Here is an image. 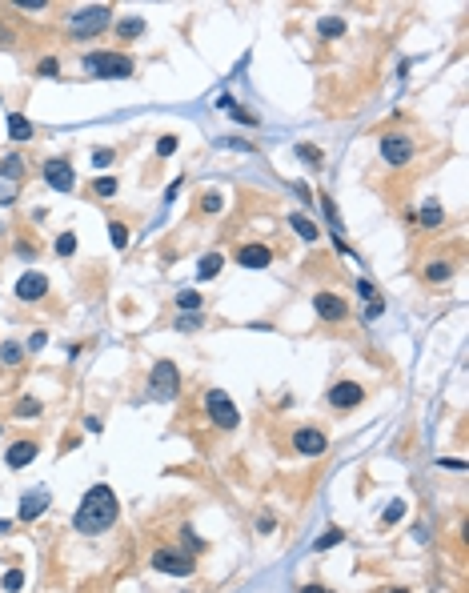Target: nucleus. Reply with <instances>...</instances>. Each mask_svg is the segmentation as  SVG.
<instances>
[{"mask_svg": "<svg viewBox=\"0 0 469 593\" xmlns=\"http://www.w3.org/2000/svg\"><path fill=\"white\" fill-rule=\"evenodd\" d=\"M120 517V501L117 493H113V485H105V481H96L93 489L85 493V501L76 505V513H72V529L76 533H85V537H100L105 529H113Z\"/></svg>", "mask_w": 469, "mask_h": 593, "instance_id": "obj_1", "label": "nucleus"}, {"mask_svg": "<svg viewBox=\"0 0 469 593\" xmlns=\"http://www.w3.org/2000/svg\"><path fill=\"white\" fill-rule=\"evenodd\" d=\"M80 65L96 80H124V76H133V60L124 52H89V56H80Z\"/></svg>", "mask_w": 469, "mask_h": 593, "instance_id": "obj_2", "label": "nucleus"}, {"mask_svg": "<svg viewBox=\"0 0 469 593\" xmlns=\"http://www.w3.org/2000/svg\"><path fill=\"white\" fill-rule=\"evenodd\" d=\"M377 153H381V161H385L389 168H401V165L413 161L417 144H413L409 133H381V137H377Z\"/></svg>", "mask_w": 469, "mask_h": 593, "instance_id": "obj_3", "label": "nucleus"}, {"mask_svg": "<svg viewBox=\"0 0 469 593\" xmlns=\"http://www.w3.org/2000/svg\"><path fill=\"white\" fill-rule=\"evenodd\" d=\"M177 389H181V373L173 361H157L149 369V397L153 401H177Z\"/></svg>", "mask_w": 469, "mask_h": 593, "instance_id": "obj_4", "label": "nucleus"}, {"mask_svg": "<svg viewBox=\"0 0 469 593\" xmlns=\"http://www.w3.org/2000/svg\"><path fill=\"white\" fill-rule=\"evenodd\" d=\"M205 413H209L212 425L225 429V433H233V429L241 425V413H237V405L229 401L225 389H205Z\"/></svg>", "mask_w": 469, "mask_h": 593, "instance_id": "obj_5", "label": "nucleus"}, {"mask_svg": "<svg viewBox=\"0 0 469 593\" xmlns=\"http://www.w3.org/2000/svg\"><path fill=\"white\" fill-rule=\"evenodd\" d=\"M113 24V8H105V4H93V8H76L69 16V28L72 36H96V32H105Z\"/></svg>", "mask_w": 469, "mask_h": 593, "instance_id": "obj_6", "label": "nucleus"}, {"mask_svg": "<svg viewBox=\"0 0 469 593\" xmlns=\"http://www.w3.org/2000/svg\"><path fill=\"white\" fill-rule=\"evenodd\" d=\"M149 566L157 573H168V577H188V573L197 570L193 553H185V549H153Z\"/></svg>", "mask_w": 469, "mask_h": 593, "instance_id": "obj_7", "label": "nucleus"}, {"mask_svg": "<svg viewBox=\"0 0 469 593\" xmlns=\"http://www.w3.org/2000/svg\"><path fill=\"white\" fill-rule=\"evenodd\" d=\"M41 177H45L48 189H56V192H72V185H76V181H72L76 172H72V165L65 157H48L45 165H41Z\"/></svg>", "mask_w": 469, "mask_h": 593, "instance_id": "obj_8", "label": "nucleus"}, {"mask_svg": "<svg viewBox=\"0 0 469 593\" xmlns=\"http://www.w3.org/2000/svg\"><path fill=\"white\" fill-rule=\"evenodd\" d=\"M293 449L301 453V457H321V453L329 449L325 429H317V425H301V429H293Z\"/></svg>", "mask_w": 469, "mask_h": 593, "instance_id": "obj_9", "label": "nucleus"}, {"mask_svg": "<svg viewBox=\"0 0 469 593\" xmlns=\"http://www.w3.org/2000/svg\"><path fill=\"white\" fill-rule=\"evenodd\" d=\"M325 401L337 409V413H345V409H357V405L365 401V385H357V381H337L333 389L325 393Z\"/></svg>", "mask_w": 469, "mask_h": 593, "instance_id": "obj_10", "label": "nucleus"}, {"mask_svg": "<svg viewBox=\"0 0 469 593\" xmlns=\"http://www.w3.org/2000/svg\"><path fill=\"white\" fill-rule=\"evenodd\" d=\"M313 313H317L325 325H337V321L349 317V305H345V297H337V293H313Z\"/></svg>", "mask_w": 469, "mask_h": 593, "instance_id": "obj_11", "label": "nucleus"}, {"mask_svg": "<svg viewBox=\"0 0 469 593\" xmlns=\"http://www.w3.org/2000/svg\"><path fill=\"white\" fill-rule=\"evenodd\" d=\"M233 257H237L241 269H269V265H273V249H269V245H261V240H245Z\"/></svg>", "mask_w": 469, "mask_h": 593, "instance_id": "obj_12", "label": "nucleus"}, {"mask_svg": "<svg viewBox=\"0 0 469 593\" xmlns=\"http://www.w3.org/2000/svg\"><path fill=\"white\" fill-rule=\"evenodd\" d=\"M17 297H21L24 305L45 301V297H48V277H45V273H36V269L21 273V281H17Z\"/></svg>", "mask_w": 469, "mask_h": 593, "instance_id": "obj_13", "label": "nucleus"}, {"mask_svg": "<svg viewBox=\"0 0 469 593\" xmlns=\"http://www.w3.org/2000/svg\"><path fill=\"white\" fill-rule=\"evenodd\" d=\"M36 453H41L36 441H12L8 453H4V465H8V469H24L28 461H36Z\"/></svg>", "mask_w": 469, "mask_h": 593, "instance_id": "obj_14", "label": "nucleus"}, {"mask_svg": "<svg viewBox=\"0 0 469 593\" xmlns=\"http://www.w3.org/2000/svg\"><path fill=\"white\" fill-rule=\"evenodd\" d=\"M48 509V489H32L21 497V522H36L41 513Z\"/></svg>", "mask_w": 469, "mask_h": 593, "instance_id": "obj_15", "label": "nucleus"}, {"mask_svg": "<svg viewBox=\"0 0 469 593\" xmlns=\"http://www.w3.org/2000/svg\"><path fill=\"white\" fill-rule=\"evenodd\" d=\"M289 229H293L301 240H309V245H313V240H321L317 221H313V216H305V213H289Z\"/></svg>", "mask_w": 469, "mask_h": 593, "instance_id": "obj_16", "label": "nucleus"}, {"mask_svg": "<svg viewBox=\"0 0 469 593\" xmlns=\"http://www.w3.org/2000/svg\"><path fill=\"white\" fill-rule=\"evenodd\" d=\"M32 120L28 117H21V113H8V137H12V144H28L32 141Z\"/></svg>", "mask_w": 469, "mask_h": 593, "instance_id": "obj_17", "label": "nucleus"}, {"mask_svg": "<svg viewBox=\"0 0 469 593\" xmlns=\"http://www.w3.org/2000/svg\"><path fill=\"white\" fill-rule=\"evenodd\" d=\"M417 221H422V229H441V221H446V209H441V201H425L422 213H417Z\"/></svg>", "mask_w": 469, "mask_h": 593, "instance_id": "obj_18", "label": "nucleus"}, {"mask_svg": "<svg viewBox=\"0 0 469 593\" xmlns=\"http://www.w3.org/2000/svg\"><path fill=\"white\" fill-rule=\"evenodd\" d=\"M221 269H225V257H221V253H205V257L197 261V277H201V281H212V277H221Z\"/></svg>", "mask_w": 469, "mask_h": 593, "instance_id": "obj_19", "label": "nucleus"}, {"mask_svg": "<svg viewBox=\"0 0 469 593\" xmlns=\"http://www.w3.org/2000/svg\"><path fill=\"white\" fill-rule=\"evenodd\" d=\"M113 28H117V36H120V41H137V36L144 32V16H120V21L113 24Z\"/></svg>", "mask_w": 469, "mask_h": 593, "instance_id": "obj_20", "label": "nucleus"}, {"mask_svg": "<svg viewBox=\"0 0 469 593\" xmlns=\"http://www.w3.org/2000/svg\"><path fill=\"white\" fill-rule=\"evenodd\" d=\"M0 177H4L8 185H12V181H21V177H24V157H21V153H8V157L0 161Z\"/></svg>", "mask_w": 469, "mask_h": 593, "instance_id": "obj_21", "label": "nucleus"}, {"mask_svg": "<svg viewBox=\"0 0 469 593\" xmlns=\"http://www.w3.org/2000/svg\"><path fill=\"white\" fill-rule=\"evenodd\" d=\"M449 277H453V265L449 261H429L425 265V281H429V285H446Z\"/></svg>", "mask_w": 469, "mask_h": 593, "instance_id": "obj_22", "label": "nucleus"}, {"mask_svg": "<svg viewBox=\"0 0 469 593\" xmlns=\"http://www.w3.org/2000/svg\"><path fill=\"white\" fill-rule=\"evenodd\" d=\"M317 32H321L325 41H337V36H345V16H321V21H317Z\"/></svg>", "mask_w": 469, "mask_h": 593, "instance_id": "obj_23", "label": "nucleus"}, {"mask_svg": "<svg viewBox=\"0 0 469 593\" xmlns=\"http://www.w3.org/2000/svg\"><path fill=\"white\" fill-rule=\"evenodd\" d=\"M345 541V529H337V525H329L325 533L313 541V553H325V549H333V546H341Z\"/></svg>", "mask_w": 469, "mask_h": 593, "instance_id": "obj_24", "label": "nucleus"}, {"mask_svg": "<svg viewBox=\"0 0 469 593\" xmlns=\"http://www.w3.org/2000/svg\"><path fill=\"white\" fill-rule=\"evenodd\" d=\"M197 209H201V213H205V216H217V213H221V209H225V197H221V192H217V189L201 192V201H197Z\"/></svg>", "mask_w": 469, "mask_h": 593, "instance_id": "obj_25", "label": "nucleus"}, {"mask_svg": "<svg viewBox=\"0 0 469 593\" xmlns=\"http://www.w3.org/2000/svg\"><path fill=\"white\" fill-rule=\"evenodd\" d=\"M297 161L309 165V168H321V165H325V153H321L317 144H297Z\"/></svg>", "mask_w": 469, "mask_h": 593, "instance_id": "obj_26", "label": "nucleus"}, {"mask_svg": "<svg viewBox=\"0 0 469 593\" xmlns=\"http://www.w3.org/2000/svg\"><path fill=\"white\" fill-rule=\"evenodd\" d=\"M201 305H205V301H201L197 289H181V293H177V309H181V313H201Z\"/></svg>", "mask_w": 469, "mask_h": 593, "instance_id": "obj_27", "label": "nucleus"}, {"mask_svg": "<svg viewBox=\"0 0 469 593\" xmlns=\"http://www.w3.org/2000/svg\"><path fill=\"white\" fill-rule=\"evenodd\" d=\"M41 413H45V405L36 401V397H21V401L12 405V417H21V421L24 417H41Z\"/></svg>", "mask_w": 469, "mask_h": 593, "instance_id": "obj_28", "label": "nucleus"}, {"mask_svg": "<svg viewBox=\"0 0 469 593\" xmlns=\"http://www.w3.org/2000/svg\"><path fill=\"white\" fill-rule=\"evenodd\" d=\"M0 361H4L8 369H12V365H21V361H24V345H21V341H4V345H0Z\"/></svg>", "mask_w": 469, "mask_h": 593, "instance_id": "obj_29", "label": "nucleus"}, {"mask_svg": "<svg viewBox=\"0 0 469 593\" xmlns=\"http://www.w3.org/2000/svg\"><path fill=\"white\" fill-rule=\"evenodd\" d=\"M109 240H113V249H129V225H120V221H109Z\"/></svg>", "mask_w": 469, "mask_h": 593, "instance_id": "obj_30", "label": "nucleus"}, {"mask_svg": "<svg viewBox=\"0 0 469 593\" xmlns=\"http://www.w3.org/2000/svg\"><path fill=\"white\" fill-rule=\"evenodd\" d=\"M117 189H120L117 177H96V181H93V192H96V197H105V201H109V197H117Z\"/></svg>", "mask_w": 469, "mask_h": 593, "instance_id": "obj_31", "label": "nucleus"}, {"mask_svg": "<svg viewBox=\"0 0 469 593\" xmlns=\"http://www.w3.org/2000/svg\"><path fill=\"white\" fill-rule=\"evenodd\" d=\"M401 517H405V501H393V505H389V509H385V517H381V529H389V525H397L401 522Z\"/></svg>", "mask_w": 469, "mask_h": 593, "instance_id": "obj_32", "label": "nucleus"}, {"mask_svg": "<svg viewBox=\"0 0 469 593\" xmlns=\"http://www.w3.org/2000/svg\"><path fill=\"white\" fill-rule=\"evenodd\" d=\"M0 585H4V593H21L24 590V570H8Z\"/></svg>", "mask_w": 469, "mask_h": 593, "instance_id": "obj_33", "label": "nucleus"}, {"mask_svg": "<svg viewBox=\"0 0 469 593\" xmlns=\"http://www.w3.org/2000/svg\"><path fill=\"white\" fill-rule=\"evenodd\" d=\"M76 253V233H61L56 237V257H72Z\"/></svg>", "mask_w": 469, "mask_h": 593, "instance_id": "obj_34", "label": "nucleus"}, {"mask_svg": "<svg viewBox=\"0 0 469 593\" xmlns=\"http://www.w3.org/2000/svg\"><path fill=\"white\" fill-rule=\"evenodd\" d=\"M36 76H61V60H56V56H45V60L36 65Z\"/></svg>", "mask_w": 469, "mask_h": 593, "instance_id": "obj_35", "label": "nucleus"}, {"mask_svg": "<svg viewBox=\"0 0 469 593\" xmlns=\"http://www.w3.org/2000/svg\"><path fill=\"white\" fill-rule=\"evenodd\" d=\"M177 144H181V141H177L173 133H164L161 141H157V157H173V153H177Z\"/></svg>", "mask_w": 469, "mask_h": 593, "instance_id": "obj_36", "label": "nucleus"}, {"mask_svg": "<svg viewBox=\"0 0 469 593\" xmlns=\"http://www.w3.org/2000/svg\"><path fill=\"white\" fill-rule=\"evenodd\" d=\"M229 109H233V120H237V124H261L257 113H249V109H241V104H229Z\"/></svg>", "mask_w": 469, "mask_h": 593, "instance_id": "obj_37", "label": "nucleus"}, {"mask_svg": "<svg viewBox=\"0 0 469 593\" xmlns=\"http://www.w3.org/2000/svg\"><path fill=\"white\" fill-rule=\"evenodd\" d=\"M113 161H117V148H96V153H93V165H96V168L113 165Z\"/></svg>", "mask_w": 469, "mask_h": 593, "instance_id": "obj_38", "label": "nucleus"}, {"mask_svg": "<svg viewBox=\"0 0 469 593\" xmlns=\"http://www.w3.org/2000/svg\"><path fill=\"white\" fill-rule=\"evenodd\" d=\"M181 541H188V549H193V553H201V549H205V541L193 533V525H185V529H181Z\"/></svg>", "mask_w": 469, "mask_h": 593, "instance_id": "obj_39", "label": "nucleus"}, {"mask_svg": "<svg viewBox=\"0 0 469 593\" xmlns=\"http://www.w3.org/2000/svg\"><path fill=\"white\" fill-rule=\"evenodd\" d=\"M177 329H201V313H181V317H177Z\"/></svg>", "mask_w": 469, "mask_h": 593, "instance_id": "obj_40", "label": "nucleus"}, {"mask_svg": "<svg viewBox=\"0 0 469 593\" xmlns=\"http://www.w3.org/2000/svg\"><path fill=\"white\" fill-rule=\"evenodd\" d=\"M381 313H385V301H381V297H373V301H369V309H365V321H377Z\"/></svg>", "mask_w": 469, "mask_h": 593, "instance_id": "obj_41", "label": "nucleus"}, {"mask_svg": "<svg viewBox=\"0 0 469 593\" xmlns=\"http://www.w3.org/2000/svg\"><path fill=\"white\" fill-rule=\"evenodd\" d=\"M273 529H277V517H273V513H261L257 533H273Z\"/></svg>", "mask_w": 469, "mask_h": 593, "instance_id": "obj_42", "label": "nucleus"}, {"mask_svg": "<svg viewBox=\"0 0 469 593\" xmlns=\"http://www.w3.org/2000/svg\"><path fill=\"white\" fill-rule=\"evenodd\" d=\"M17 257L32 261V257H36V245H28V240H17Z\"/></svg>", "mask_w": 469, "mask_h": 593, "instance_id": "obj_43", "label": "nucleus"}, {"mask_svg": "<svg viewBox=\"0 0 469 593\" xmlns=\"http://www.w3.org/2000/svg\"><path fill=\"white\" fill-rule=\"evenodd\" d=\"M437 465H446V469H453V473H461V469H466V461H461V457H441Z\"/></svg>", "mask_w": 469, "mask_h": 593, "instance_id": "obj_44", "label": "nucleus"}, {"mask_svg": "<svg viewBox=\"0 0 469 593\" xmlns=\"http://www.w3.org/2000/svg\"><path fill=\"white\" fill-rule=\"evenodd\" d=\"M12 197H17V185H0V205H12Z\"/></svg>", "mask_w": 469, "mask_h": 593, "instance_id": "obj_45", "label": "nucleus"}, {"mask_svg": "<svg viewBox=\"0 0 469 593\" xmlns=\"http://www.w3.org/2000/svg\"><path fill=\"white\" fill-rule=\"evenodd\" d=\"M357 293H361L365 301H373V297H377V293H373V285H369V281H357Z\"/></svg>", "mask_w": 469, "mask_h": 593, "instance_id": "obj_46", "label": "nucleus"}, {"mask_svg": "<svg viewBox=\"0 0 469 593\" xmlns=\"http://www.w3.org/2000/svg\"><path fill=\"white\" fill-rule=\"evenodd\" d=\"M45 341H48V333H32V341H28V349H45Z\"/></svg>", "mask_w": 469, "mask_h": 593, "instance_id": "obj_47", "label": "nucleus"}, {"mask_svg": "<svg viewBox=\"0 0 469 593\" xmlns=\"http://www.w3.org/2000/svg\"><path fill=\"white\" fill-rule=\"evenodd\" d=\"M301 593H329V590H325V585H313V581H309V585H301Z\"/></svg>", "mask_w": 469, "mask_h": 593, "instance_id": "obj_48", "label": "nucleus"}, {"mask_svg": "<svg viewBox=\"0 0 469 593\" xmlns=\"http://www.w3.org/2000/svg\"><path fill=\"white\" fill-rule=\"evenodd\" d=\"M8 533H12V522H4V517H0V537H8Z\"/></svg>", "mask_w": 469, "mask_h": 593, "instance_id": "obj_49", "label": "nucleus"}, {"mask_svg": "<svg viewBox=\"0 0 469 593\" xmlns=\"http://www.w3.org/2000/svg\"><path fill=\"white\" fill-rule=\"evenodd\" d=\"M385 593H413L409 585H393V590H385Z\"/></svg>", "mask_w": 469, "mask_h": 593, "instance_id": "obj_50", "label": "nucleus"}, {"mask_svg": "<svg viewBox=\"0 0 469 593\" xmlns=\"http://www.w3.org/2000/svg\"><path fill=\"white\" fill-rule=\"evenodd\" d=\"M0 45H12V36H8V32H4V28H0Z\"/></svg>", "mask_w": 469, "mask_h": 593, "instance_id": "obj_51", "label": "nucleus"}, {"mask_svg": "<svg viewBox=\"0 0 469 593\" xmlns=\"http://www.w3.org/2000/svg\"><path fill=\"white\" fill-rule=\"evenodd\" d=\"M0 433H4V425H0Z\"/></svg>", "mask_w": 469, "mask_h": 593, "instance_id": "obj_52", "label": "nucleus"}]
</instances>
